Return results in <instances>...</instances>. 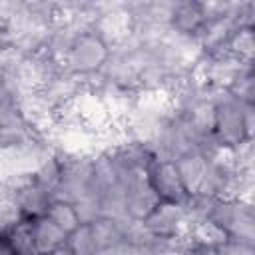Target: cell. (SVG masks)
Here are the masks:
<instances>
[{"instance_id": "obj_1", "label": "cell", "mask_w": 255, "mask_h": 255, "mask_svg": "<svg viewBox=\"0 0 255 255\" xmlns=\"http://www.w3.org/2000/svg\"><path fill=\"white\" fill-rule=\"evenodd\" d=\"M112 54L114 48L94 28H88L76 34V38L70 42L62 56V66L66 72L84 82L102 74L108 68Z\"/></svg>"}, {"instance_id": "obj_2", "label": "cell", "mask_w": 255, "mask_h": 255, "mask_svg": "<svg viewBox=\"0 0 255 255\" xmlns=\"http://www.w3.org/2000/svg\"><path fill=\"white\" fill-rule=\"evenodd\" d=\"M211 139L217 147L223 149H239L247 145L241 102L231 98L227 92L215 96V118H213Z\"/></svg>"}, {"instance_id": "obj_3", "label": "cell", "mask_w": 255, "mask_h": 255, "mask_svg": "<svg viewBox=\"0 0 255 255\" xmlns=\"http://www.w3.org/2000/svg\"><path fill=\"white\" fill-rule=\"evenodd\" d=\"M147 177L159 201L177 203V205L191 203V195L183 183V177H181V171L175 159L153 157L151 163L147 165Z\"/></svg>"}, {"instance_id": "obj_4", "label": "cell", "mask_w": 255, "mask_h": 255, "mask_svg": "<svg viewBox=\"0 0 255 255\" xmlns=\"http://www.w3.org/2000/svg\"><path fill=\"white\" fill-rule=\"evenodd\" d=\"M207 22H209V16H207L205 4H199V2H177V4L171 6L169 28H171L173 34H177L181 38L195 40Z\"/></svg>"}, {"instance_id": "obj_5", "label": "cell", "mask_w": 255, "mask_h": 255, "mask_svg": "<svg viewBox=\"0 0 255 255\" xmlns=\"http://www.w3.org/2000/svg\"><path fill=\"white\" fill-rule=\"evenodd\" d=\"M32 239H34L38 255H46L50 251L66 247L68 233L64 229H60L50 217L44 215V217L32 219Z\"/></svg>"}, {"instance_id": "obj_6", "label": "cell", "mask_w": 255, "mask_h": 255, "mask_svg": "<svg viewBox=\"0 0 255 255\" xmlns=\"http://www.w3.org/2000/svg\"><path fill=\"white\" fill-rule=\"evenodd\" d=\"M46 217H50L60 229H64L68 235L78 229L82 225V217L78 213V207L74 201H68V199H60V197H54L48 205V211H46Z\"/></svg>"}, {"instance_id": "obj_7", "label": "cell", "mask_w": 255, "mask_h": 255, "mask_svg": "<svg viewBox=\"0 0 255 255\" xmlns=\"http://www.w3.org/2000/svg\"><path fill=\"white\" fill-rule=\"evenodd\" d=\"M66 247L74 253V255H102L96 231L92 223H82L78 229H74L68 235Z\"/></svg>"}, {"instance_id": "obj_8", "label": "cell", "mask_w": 255, "mask_h": 255, "mask_svg": "<svg viewBox=\"0 0 255 255\" xmlns=\"http://www.w3.org/2000/svg\"><path fill=\"white\" fill-rule=\"evenodd\" d=\"M46 255H74L68 247H60V249H56V251H50V253H46Z\"/></svg>"}]
</instances>
